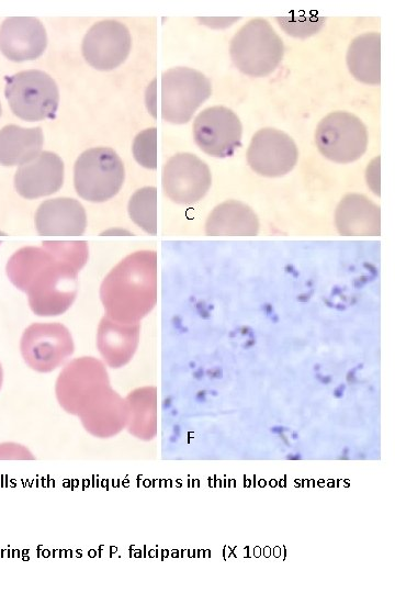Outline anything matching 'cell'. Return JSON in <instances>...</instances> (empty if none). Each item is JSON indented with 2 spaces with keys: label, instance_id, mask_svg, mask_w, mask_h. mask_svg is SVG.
<instances>
[{
  "label": "cell",
  "instance_id": "obj_1",
  "mask_svg": "<svg viewBox=\"0 0 395 593\" xmlns=\"http://www.w3.org/2000/svg\"><path fill=\"white\" fill-rule=\"evenodd\" d=\"M100 299L111 320L139 323L157 302L156 253L136 251L121 260L103 279Z\"/></svg>",
  "mask_w": 395,
  "mask_h": 593
},
{
  "label": "cell",
  "instance_id": "obj_2",
  "mask_svg": "<svg viewBox=\"0 0 395 593\" xmlns=\"http://www.w3.org/2000/svg\"><path fill=\"white\" fill-rule=\"evenodd\" d=\"M284 46L271 24L261 18L246 23L233 37L229 54L234 65L251 77L272 72L282 60Z\"/></svg>",
  "mask_w": 395,
  "mask_h": 593
},
{
  "label": "cell",
  "instance_id": "obj_3",
  "mask_svg": "<svg viewBox=\"0 0 395 593\" xmlns=\"http://www.w3.org/2000/svg\"><path fill=\"white\" fill-rule=\"evenodd\" d=\"M124 178V164L110 147L84 150L74 166L75 189L89 202L100 203L113 198L121 190Z\"/></svg>",
  "mask_w": 395,
  "mask_h": 593
},
{
  "label": "cell",
  "instance_id": "obj_4",
  "mask_svg": "<svg viewBox=\"0 0 395 593\" xmlns=\"http://www.w3.org/2000/svg\"><path fill=\"white\" fill-rule=\"evenodd\" d=\"M4 96L13 114L29 122L54 116L59 102L55 80L37 69L23 70L7 77Z\"/></svg>",
  "mask_w": 395,
  "mask_h": 593
},
{
  "label": "cell",
  "instance_id": "obj_5",
  "mask_svg": "<svg viewBox=\"0 0 395 593\" xmlns=\"http://www.w3.org/2000/svg\"><path fill=\"white\" fill-rule=\"evenodd\" d=\"M211 93V81L202 72L188 67L168 69L161 75V119L172 124L189 122Z\"/></svg>",
  "mask_w": 395,
  "mask_h": 593
},
{
  "label": "cell",
  "instance_id": "obj_6",
  "mask_svg": "<svg viewBox=\"0 0 395 593\" xmlns=\"http://www.w3.org/2000/svg\"><path fill=\"white\" fill-rule=\"evenodd\" d=\"M78 273L74 267L54 258L35 276L25 291L31 310L38 316L65 313L77 296Z\"/></svg>",
  "mask_w": 395,
  "mask_h": 593
},
{
  "label": "cell",
  "instance_id": "obj_7",
  "mask_svg": "<svg viewBox=\"0 0 395 593\" xmlns=\"http://www.w3.org/2000/svg\"><path fill=\"white\" fill-rule=\"evenodd\" d=\"M20 351L32 370L47 373L71 357L75 344L70 331L61 323H33L22 334Z\"/></svg>",
  "mask_w": 395,
  "mask_h": 593
},
{
  "label": "cell",
  "instance_id": "obj_8",
  "mask_svg": "<svg viewBox=\"0 0 395 593\" xmlns=\"http://www.w3.org/2000/svg\"><path fill=\"white\" fill-rule=\"evenodd\" d=\"M315 142L327 159L348 164L359 159L368 147V132L362 121L345 111L326 115L317 125Z\"/></svg>",
  "mask_w": 395,
  "mask_h": 593
},
{
  "label": "cell",
  "instance_id": "obj_9",
  "mask_svg": "<svg viewBox=\"0 0 395 593\" xmlns=\"http://www.w3.org/2000/svg\"><path fill=\"white\" fill-rule=\"evenodd\" d=\"M109 385L104 363L94 357H80L69 361L60 371L55 394L67 413L78 415L88 401Z\"/></svg>",
  "mask_w": 395,
  "mask_h": 593
},
{
  "label": "cell",
  "instance_id": "obj_10",
  "mask_svg": "<svg viewBox=\"0 0 395 593\" xmlns=\"http://www.w3.org/2000/svg\"><path fill=\"white\" fill-rule=\"evenodd\" d=\"M211 184L208 166L194 154H176L162 167L161 187L174 203L190 205L199 202Z\"/></svg>",
  "mask_w": 395,
  "mask_h": 593
},
{
  "label": "cell",
  "instance_id": "obj_11",
  "mask_svg": "<svg viewBox=\"0 0 395 593\" xmlns=\"http://www.w3.org/2000/svg\"><path fill=\"white\" fill-rule=\"evenodd\" d=\"M242 125L226 107H211L200 112L193 123L196 145L213 157H228L241 145Z\"/></svg>",
  "mask_w": 395,
  "mask_h": 593
},
{
  "label": "cell",
  "instance_id": "obj_12",
  "mask_svg": "<svg viewBox=\"0 0 395 593\" xmlns=\"http://www.w3.org/2000/svg\"><path fill=\"white\" fill-rule=\"evenodd\" d=\"M297 158L298 150L293 138L272 127L255 133L247 150V161L251 169L269 178L282 177L290 172Z\"/></svg>",
  "mask_w": 395,
  "mask_h": 593
},
{
  "label": "cell",
  "instance_id": "obj_13",
  "mask_svg": "<svg viewBox=\"0 0 395 593\" xmlns=\"http://www.w3.org/2000/svg\"><path fill=\"white\" fill-rule=\"evenodd\" d=\"M132 37L125 24L103 20L93 24L82 40V55L98 70H112L127 58Z\"/></svg>",
  "mask_w": 395,
  "mask_h": 593
},
{
  "label": "cell",
  "instance_id": "obj_14",
  "mask_svg": "<svg viewBox=\"0 0 395 593\" xmlns=\"http://www.w3.org/2000/svg\"><path fill=\"white\" fill-rule=\"evenodd\" d=\"M46 46V30L37 18L9 16L0 26V51L11 61L36 59Z\"/></svg>",
  "mask_w": 395,
  "mask_h": 593
},
{
  "label": "cell",
  "instance_id": "obj_15",
  "mask_svg": "<svg viewBox=\"0 0 395 593\" xmlns=\"http://www.w3.org/2000/svg\"><path fill=\"white\" fill-rule=\"evenodd\" d=\"M77 416L93 437L111 438L126 427L127 406L125 399L109 385L88 401Z\"/></svg>",
  "mask_w": 395,
  "mask_h": 593
},
{
  "label": "cell",
  "instance_id": "obj_16",
  "mask_svg": "<svg viewBox=\"0 0 395 593\" xmlns=\"http://www.w3.org/2000/svg\"><path fill=\"white\" fill-rule=\"evenodd\" d=\"M63 183L64 163L57 154L47 150L19 166L14 175L16 192L29 200L53 194Z\"/></svg>",
  "mask_w": 395,
  "mask_h": 593
},
{
  "label": "cell",
  "instance_id": "obj_17",
  "mask_svg": "<svg viewBox=\"0 0 395 593\" xmlns=\"http://www.w3.org/2000/svg\"><path fill=\"white\" fill-rule=\"evenodd\" d=\"M86 226L84 208L71 198L48 199L35 213V227L40 235L78 236L84 233Z\"/></svg>",
  "mask_w": 395,
  "mask_h": 593
},
{
  "label": "cell",
  "instance_id": "obj_18",
  "mask_svg": "<svg viewBox=\"0 0 395 593\" xmlns=\"http://www.w3.org/2000/svg\"><path fill=\"white\" fill-rule=\"evenodd\" d=\"M139 334V323H119L104 315L98 326L97 347L105 365L113 369L127 365L137 349Z\"/></svg>",
  "mask_w": 395,
  "mask_h": 593
},
{
  "label": "cell",
  "instance_id": "obj_19",
  "mask_svg": "<svg viewBox=\"0 0 395 593\" xmlns=\"http://www.w3.org/2000/svg\"><path fill=\"white\" fill-rule=\"evenodd\" d=\"M380 206L362 194L350 193L341 199L335 222L346 236H375L381 233Z\"/></svg>",
  "mask_w": 395,
  "mask_h": 593
},
{
  "label": "cell",
  "instance_id": "obj_20",
  "mask_svg": "<svg viewBox=\"0 0 395 593\" xmlns=\"http://www.w3.org/2000/svg\"><path fill=\"white\" fill-rule=\"evenodd\" d=\"M259 232L256 213L245 203L228 200L210 213L205 223V233L211 236H252Z\"/></svg>",
  "mask_w": 395,
  "mask_h": 593
},
{
  "label": "cell",
  "instance_id": "obj_21",
  "mask_svg": "<svg viewBox=\"0 0 395 593\" xmlns=\"http://www.w3.org/2000/svg\"><path fill=\"white\" fill-rule=\"evenodd\" d=\"M43 131L40 126L10 124L0 130V165L21 166L42 153Z\"/></svg>",
  "mask_w": 395,
  "mask_h": 593
},
{
  "label": "cell",
  "instance_id": "obj_22",
  "mask_svg": "<svg viewBox=\"0 0 395 593\" xmlns=\"http://www.w3.org/2000/svg\"><path fill=\"white\" fill-rule=\"evenodd\" d=\"M347 65L352 76L368 85L381 82V36L364 33L356 37L347 52Z\"/></svg>",
  "mask_w": 395,
  "mask_h": 593
},
{
  "label": "cell",
  "instance_id": "obj_23",
  "mask_svg": "<svg viewBox=\"0 0 395 593\" xmlns=\"http://www.w3.org/2000/svg\"><path fill=\"white\" fill-rule=\"evenodd\" d=\"M126 429L139 439H150L156 433V389L139 388L125 398Z\"/></svg>",
  "mask_w": 395,
  "mask_h": 593
},
{
  "label": "cell",
  "instance_id": "obj_24",
  "mask_svg": "<svg viewBox=\"0 0 395 593\" xmlns=\"http://www.w3.org/2000/svg\"><path fill=\"white\" fill-rule=\"evenodd\" d=\"M53 259L44 247H23L8 260L7 276L14 287L25 292L35 276Z\"/></svg>",
  "mask_w": 395,
  "mask_h": 593
},
{
  "label": "cell",
  "instance_id": "obj_25",
  "mask_svg": "<svg viewBox=\"0 0 395 593\" xmlns=\"http://www.w3.org/2000/svg\"><path fill=\"white\" fill-rule=\"evenodd\" d=\"M131 220L150 235L157 233V189L144 187L134 192L127 205Z\"/></svg>",
  "mask_w": 395,
  "mask_h": 593
},
{
  "label": "cell",
  "instance_id": "obj_26",
  "mask_svg": "<svg viewBox=\"0 0 395 593\" xmlns=\"http://www.w3.org/2000/svg\"><path fill=\"white\" fill-rule=\"evenodd\" d=\"M43 247L57 261L67 264L78 271H80L88 259V247L84 242H44Z\"/></svg>",
  "mask_w": 395,
  "mask_h": 593
},
{
  "label": "cell",
  "instance_id": "obj_27",
  "mask_svg": "<svg viewBox=\"0 0 395 593\" xmlns=\"http://www.w3.org/2000/svg\"><path fill=\"white\" fill-rule=\"evenodd\" d=\"M135 160L147 169L157 167V128H146L138 133L133 142Z\"/></svg>",
  "mask_w": 395,
  "mask_h": 593
},
{
  "label": "cell",
  "instance_id": "obj_28",
  "mask_svg": "<svg viewBox=\"0 0 395 593\" xmlns=\"http://www.w3.org/2000/svg\"><path fill=\"white\" fill-rule=\"evenodd\" d=\"M276 21L280 22V25L287 32V34L305 37L317 32L325 21V18L298 15L292 18H276Z\"/></svg>",
  "mask_w": 395,
  "mask_h": 593
},
{
  "label": "cell",
  "instance_id": "obj_29",
  "mask_svg": "<svg viewBox=\"0 0 395 593\" xmlns=\"http://www.w3.org/2000/svg\"><path fill=\"white\" fill-rule=\"evenodd\" d=\"M34 459L31 450L19 443H0V460H32Z\"/></svg>",
  "mask_w": 395,
  "mask_h": 593
},
{
  "label": "cell",
  "instance_id": "obj_30",
  "mask_svg": "<svg viewBox=\"0 0 395 593\" xmlns=\"http://www.w3.org/2000/svg\"><path fill=\"white\" fill-rule=\"evenodd\" d=\"M368 186L380 195V157L374 158L366 168Z\"/></svg>",
  "mask_w": 395,
  "mask_h": 593
},
{
  "label": "cell",
  "instance_id": "obj_31",
  "mask_svg": "<svg viewBox=\"0 0 395 593\" xmlns=\"http://www.w3.org/2000/svg\"><path fill=\"white\" fill-rule=\"evenodd\" d=\"M2 382H3V370H2V366L0 363V390H1V387H2Z\"/></svg>",
  "mask_w": 395,
  "mask_h": 593
},
{
  "label": "cell",
  "instance_id": "obj_32",
  "mask_svg": "<svg viewBox=\"0 0 395 593\" xmlns=\"http://www.w3.org/2000/svg\"><path fill=\"white\" fill-rule=\"evenodd\" d=\"M300 458H301L300 454H295V456H287V459H294L295 460V459H300Z\"/></svg>",
  "mask_w": 395,
  "mask_h": 593
},
{
  "label": "cell",
  "instance_id": "obj_33",
  "mask_svg": "<svg viewBox=\"0 0 395 593\" xmlns=\"http://www.w3.org/2000/svg\"><path fill=\"white\" fill-rule=\"evenodd\" d=\"M0 115H1V103H0Z\"/></svg>",
  "mask_w": 395,
  "mask_h": 593
}]
</instances>
